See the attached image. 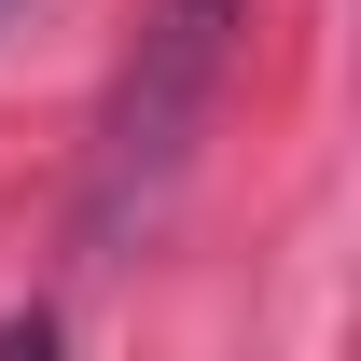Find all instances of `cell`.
Returning <instances> with one entry per match:
<instances>
[{
    "mask_svg": "<svg viewBox=\"0 0 361 361\" xmlns=\"http://www.w3.org/2000/svg\"><path fill=\"white\" fill-rule=\"evenodd\" d=\"M236 28H250V0H167V14L139 28V70L111 84V126H97V195H84V223H97V236H126L139 209L180 180L195 126H209V97H223Z\"/></svg>",
    "mask_w": 361,
    "mask_h": 361,
    "instance_id": "obj_1",
    "label": "cell"
},
{
    "mask_svg": "<svg viewBox=\"0 0 361 361\" xmlns=\"http://www.w3.org/2000/svg\"><path fill=\"white\" fill-rule=\"evenodd\" d=\"M0 14H14V0H0Z\"/></svg>",
    "mask_w": 361,
    "mask_h": 361,
    "instance_id": "obj_2",
    "label": "cell"
}]
</instances>
